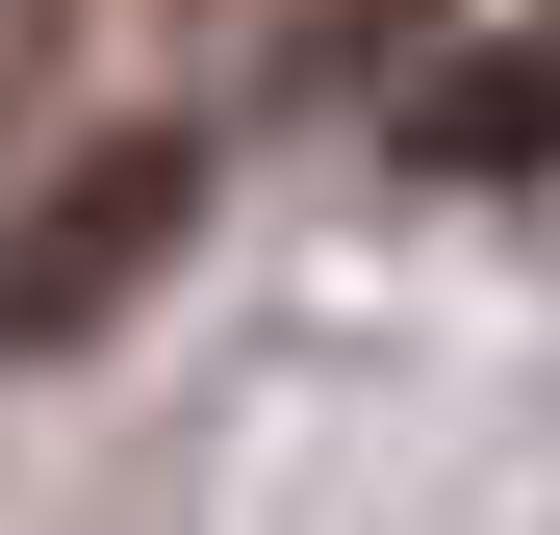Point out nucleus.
<instances>
[{"instance_id": "nucleus-1", "label": "nucleus", "mask_w": 560, "mask_h": 535, "mask_svg": "<svg viewBox=\"0 0 560 535\" xmlns=\"http://www.w3.org/2000/svg\"><path fill=\"white\" fill-rule=\"evenodd\" d=\"M178 230H205V128H103V153H51L26 205H0V357H77L103 306H153Z\"/></svg>"}, {"instance_id": "nucleus-2", "label": "nucleus", "mask_w": 560, "mask_h": 535, "mask_svg": "<svg viewBox=\"0 0 560 535\" xmlns=\"http://www.w3.org/2000/svg\"><path fill=\"white\" fill-rule=\"evenodd\" d=\"M408 153H433V178H535V153H560V26H535V51H433V77H408Z\"/></svg>"}]
</instances>
